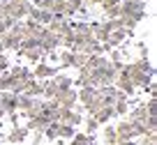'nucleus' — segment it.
<instances>
[{
    "label": "nucleus",
    "mask_w": 157,
    "mask_h": 145,
    "mask_svg": "<svg viewBox=\"0 0 157 145\" xmlns=\"http://www.w3.org/2000/svg\"><path fill=\"white\" fill-rule=\"evenodd\" d=\"M120 16H132L134 21L146 19V2L143 0H120Z\"/></svg>",
    "instance_id": "obj_1"
},
{
    "label": "nucleus",
    "mask_w": 157,
    "mask_h": 145,
    "mask_svg": "<svg viewBox=\"0 0 157 145\" xmlns=\"http://www.w3.org/2000/svg\"><path fill=\"white\" fill-rule=\"evenodd\" d=\"M30 7H33L30 0H10V2H7V19L23 21V16H28Z\"/></svg>",
    "instance_id": "obj_2"
},
{
    "label": "nucleus",
    "mask_w": 157,
    "mask_h": 145,
    "mask_svg": "<svg viewBox=\"0 0 157 145\" xmlns=\"http://www.w3.org/2000/svg\"><path fill=\"white\" fill-rule=\"evenodd\" d=\"M37 42H39V48H42V53L44 55H49V53H53V51H58L60 48V37H56L53 32H49V30H42V35L37 37Z\"/></svg>",
    "instance_id": "obj_3"
},
{
    "label": "nucleus",
    "mask_w": 157,
    "mask_h": 145,
    "mask_svg": "<svg viewBox=\"0 0 157 145\" xmlns=\"http://www.w3.org/2000/svg\"><path fill=\"white\" fill-rule=\"evenodd\" d=\"M49 32H53L56 37H65V35H72V19H63V16H53L51 23L46 25Z\"/></svg>",
    "instance_id": "obj_4"
},
{
    "label": "nucleus",
    "mask_w": 157,
    "mask_h": 145,
    "mask_svg": "<svg viewBox=\"0 0 157 145\" xmlns=\"http://www.w3.org/2000/svg\"><path fill=\"white\" fill-rule=\"evenodd\" d=\"M30 74H33L35 81H46V78H53L56 74H58V69H53V65H51V62H44V60H42V62L33 65Z\"/></svg>",
    "instance_id": "obj_5"
},
{
    "label": "nucleus",
    "mask_w": 157,
    "mask_h": 145,
    "mask_svg": "<svg viewBox=\"0 0 157 145\" xmlns=\"http://www.w3.org/2000/svg\"><path fill=\"white\" fill-rule=\"evenodd\" d=\"M53 102L58 106H65V108H74L76 106V90L67 87V90H58V95L53 97Z\"/></svg>",
    "instance_id": "obj_6"
},
{
    "label": "nucleus",
    "mask_w": 157,
    "mask_h": 145,
    "mask_svg": "<svg viewBox=\"0 0 157 145\" xmlns=\"http://www.w3.org/2000/svg\"><path fill=\"white\" fill-rule=\"evenodd\" d=\"M113 129H116L118 140H134V138H136V136H134V127H132L129 120H120Z\"/></svg>",
    "instance_id": "obj_7"
},
{
    "label": "nucleus",
    "mask_w": 157,
    "mask_h": 145,
    "mask_svg": "<svg viewBox=\"0 0 157 145\" xmlns=\"http://www.w3.org/2000/svg\"><path fill=\"white\" fill-rule=\"evenodd\" d=\"M28 134H30V131L25 129V127L14 125V127L10 129V134H7V143H10V145H21V143H25Z\"/></svg>",
    "instance_id": "obj_8"
},
{
    "label": "nucleus",
    "mask_w": 157,
    "mask_h": 145,
    "mask_svg": "<svg viewBox=\"0 0 157 145\" xmlns=\"http://www.w3.org/2000/svg\"><path fill=\"white\" fill-rule=\"evenodd\" d=\"M0 108L7 113H14L16 111V95H12V92H0Z\"/></svg>",
    "instance_id": "obj_9"
},
{
    "label": "nucleus",
    "mask_w": 157,
    "mask_h": 145,
    "mask_svg": "<svg viewBox=\"0 0 157 145\" xmlns=\"http://www.w3.org/2000/svg\"><path fill=\"white\" fill-rule=\"evenodd\" d=\"M56 113H58V104L53 102V99H44V104H42V111H39V115L46 117L49 122H56Z\"/></svg>",
    "instance_id": "obj_10"
},
{
    "label": "nucleus",
    "mask_w": 157,
    "mask_h": 145,
    "mask_svg": "<svg viewBox=\"0 0 157 145\" xmlns=\"http://www.w3.org/2000/svg\"><path fill=\"white\" fill-rule=\"evenodd\" d=\"M23 95L33 97V99H42V81H35V78H30V81H25Z\"/></svg>",
    "instance_id": "obj_11"
},
{
    "label": "nucleus",
    "mask_w": 157,
    "mask_h": 145,
    "mask_svg": "<svg viewBox=\"0 0 157 145\" xmlns=\"http://www.w3.org/2000/svg\"><path fill=\"white\" fill-rule=\"evenodd\" d=\"M49 125H51V122L46 120V117H42V115H35V117H30V120H28L25 129H28V131H42V134H44V129H46Z\"/></svg>",
    "instance_id": "obj_12"
},
{
    "label": "nucleus",
    "mask_w": 157,
    "mask_h": 145,
    "mask_svg": "<svg viewBox=\"0 0 157 145\" xmlns=\"http://www.w3.org/2000/svg\"><path fill=\"white\" fill-rule=\"evenodd\" d=\"M10 74H12V78H14V81H23V83L33 78L30 69L23 67V65H14V67H10Z\"/></svg>",
    "instance_id": "obj_13"
},
{
    "label": "nucleus",
    "mask_w": 157,
    "mask_h": 145,
    "mask_svg": "<svg viewBox=\"0 0 157 145\" xmlns=\"http://www.w3.org/2000/svg\"><path fill=\"white\" fill-rule=\"evenodd\" d=\"M95 97H97V87H78L76 90V102H81V106L93 102Z\"/></svg>",
    "instance_id": "obj_14"
},
{
    "label": "nucleus",
    "mask_w": 157,
    "mask_h": 145,
    "mask_svg": "<svg viewBox=\"0 0 157 145\" xmlns=\"http://www.w3.org/2000/svg\"><path fill=\"white\" fill-rule=\"evenodd\" d=\"M42 30H44V25L35 23V21H30V19L23 21V32H25V37H39V35H42Z\"/></svg>",
    "instance_id": "obj_15"
},
{
    "label": "nucleus",
    "mask_w": 157,
    "mask_h": 145,
    "mask_svg": "<svg viewBox=\"0 0 157 145\" xmlns=\"http://www.w3.org/2000/svg\"><path fill=\"white\" fill-rule=\"evenodd\" d=\"M93 117L97 120V125H109V122H111V117H113V106H102Z\"/></svg>",
    "instance_id": "obj_16"
},
{
    "label": "nucleus",
    "mask_w": 157,
    "mask_h": 145,
    "mask_svg": "<svg viewBox=\"0 0 157 145\" xmlns=\"http://www.w3.org/2000/svg\"><path fill=\"white\" fill-rule=\"evenodd\" d=\"M56 95H58V85L53 83V78L42 81V97H44V99H53Z\"/></svg>",
    "instance_id": "obj_17"
},
{
    "label": "nucleus",
    "mask_w": 157,
    "mask_h": 145,
    "mask_svg": "<svg viewBox=\"0 0 157 145\" xmlns=\"http://www.w3.org/2000/svg\"><path fill=\"white\" fill-rule=\"evenodd\" d=\"M146 117H150V115H148V111H146V106H143V104L129 108V122H143Z\"/></svg>",
    "instance_id": "obj_18"
},
{
    "label": "nucleus",
    "mask_w": 157,
    "mask_h": 145,
    "mask_svg": "<svg viewBox=\"0 0 157 145\" xmlns=\"http://www.w3.org/2000/svg\"><path fill=\"white\" fill-rule=\"evenodd\" d=\"M69 145H95V136L90 134H74L72 138H69Z\"/></svg>",
    "instance_id": "obj_19"
},
{
    "label": "nucleus",
    "mask_w": 157,
    "mask_h": 145,
    "mask_svg": "<svg viewBox=\"0 0 157 145\" xmlns=\"http://www.w3.org/2000/svg\"><path fill=\"white\" fill-rule=\"evenodd\" d=\"M23 55L25 60H28L30 65H37V62H42V58H44V53H42V48H30V51H23Z\"/></svg>",
    "instance_id": "obj_20"
},
{
    "label": "nucleus",
    "mask_w": 157,
    "mask_h": 145,
    "mask_svg": "<svg viewBox=\"0 0 157 145\" xmlns=\"http://www.w3.org/2000/svg\"><path fill=\"white\" fill-rule=\"evenodd\" d=\"M0 44H2L5 51H16V48H19V39H14L12 35H7V32L0 37Z\"/></svg>",
    "instance_id": "obj_21"
},
{
    "label": "nucleus",
    "mask_w": 157,
    "mask_h": 145,
    "mask_svg": "<svg viewBox=\"0 0 157 145\" xmlns=\"http://www.w3.org/2000/svg\"><path fill=\"white\" fill-rule=\"evenodd\" d=\"M53 83L58 85V90H67V87H72V76H67V74H56Z\"/></svg>",
    "instance_id": "obj_22"
},
{
    "label": "nucleus",
    "mask_w": 157,
    "mask_h": 145,
    "mask_svg": "<svg viewBox=\"0 0 157 145\" xmlns=\"http://www.w3.org/2000/svg\"><path fill=\"white\" fill-rule=\"evenodd\" d=\"M65 7H67V0H53V2H51V14L65 19Z\"/></svg>",
    "instance_id": "obj_23"
},
{
    "label": "nucleus",
    "mask_w": 157,
    "mask_h": 145,
    "mask_svg": "<svg viewBox=\"0 0 157 145\" xmlns=\"http://www.w3.org/2000/svg\"><path fill=\"white\" fill-rule=\"evenodd\" d=\"M7 35H12L14 39H19V42H21V39L25 37V32H23V21H16V23L7 30Z\"/></svg>",
    "instance_id": "obj_24"
},
{
    "label": "nucleus",
    "mask_w": 157,
    "mask_h": 145,
    "mask_svg": "<svg viewBox=\"0 0 157 145\" xmlns=\"http://www.w3.org/2000/svg\"><path fill=\"white\" fill-rule=\"evenodd\" d=\"M74 134H76V129H74L72 125H58V138H65V140H69Z\"/></svg>",
    "instance_id": "obj_25"
},
{
    "label": "nucleus",
    "mask_w": 157,
    "mask_h": 145,
    "mask_svg": "<svg viewBox=\"0 0 157 145\" xmlns=\"http://www.w3.org/2000/svg\"><path fill=\"white\" fill-rule=\"evenodd\" d=\"M127 113H129V99L113 104V115H127Z\"/></svg>",
    "instance_id": "obj_26"
},
{
    "label": "nucleus",
    "mask_w": 157,
    "mask_h": 145,
    "mask_svg": "<svg viewBox=\"0 0 157 145\" xmlns=\"http://www.w3.org/2000/svg\"><path fill=\"white\" fill-rule=\"evenodd\" d=\"M42 104H44V99H35V102H33V106H30L28 111L23 113V115L28 117V120H30V117H35V115H39V111H42Z\"/></svg>",
    "instance_id": "obj_27"
},
{
    "label": "nucleus",
    "mask_w": 157,
    "mask_h": 145,
    "mask_svg": "<svg viewBox=\"0 0 157 145\" xmlns=\"http://www.w3.org/2000/svg\"><path fill=\"white\" fill-rule=\"evenodd\" d=\"M104 143L106 145L118 143V136H116V129H113V127H104Z\"/></svg>",
    "instance_id": "obj_28"
},
{
    "label": "nucleus",
    "mask_w": 157,
    "mask_h": 145,
    "mask_svg": "<svg viewBox=\"0 0 157 145\" xmlns=\"http://www.w3.org/2000/svg\"><path fill=\"white\" fill-rule=\"evenodd\" d=\"M86 60H88V55H83V53H78V51H74V58H72V67L74 69H81L86 65Z\"/></svg>",
    "instance_id": "obj_29"
},
{
    "label": "nucleus",
    "mask_w": 157,
    "mask_h": 145,
    "mask_svg": "<svg viewBox=\"0 0 157 145\" xmlns=\"http://www.w3.org/2000/svg\"><path fill=\"white\" fill-rule=\"evenodd\" d=\"M72 58H74V51H63V53H58V60L63 67H72Z\"/></svg>",
    "instance_id": "obj_30"
},
{
    "label": "nucleus",
    "mask_w": 157,
    "mask_h": 145,
    "mask_svg": "<svg viewBox=\"0 0 157 145\" xmlns=\"http://www.w3.org/2000/svg\"><path fill=\"white\" fill-rule=\"evenodd\" d=\"M44 138H49V140L58 138V122H51V125L44 129Z\"/></svg>",
    "instance_id": "obj_31"
},
{
    "label": "nucleus",
    "mask_w": 157,
    "mask_h": 145,
    "mask_svg": "<svg viewBox=\"0 0 157 145\" xmlns=\"http://www.w3.org/2000/svg\"><path fill=\"white\" fill-rule=\"evenodd\" d=\"M143 106H146L148 115H152V117L157 115V99H155V97H150V99H148V102H143Z\"/></svg>",
    "instance_id": "obj_32"
},
{
    "label": "nucleus",
    "mask_w": 157,
    "mask_h": 145,
    "mask_svg": "<svg viewBox=\"0 0 157 145\" xmlns=\"http://www.w3.org/2000/svg\"><path fill=\"white\" fill-rule=\"evenodd\" d=\"M104 16H106V21H111V19H118V16H120V5L106 7V9H104Z\"/></svg>",
    "instance_id": "obj_33"
},
{
    "label": "nucleus",
    "mask_w": 157,
    "mask_h": 145,
    "mask_svg": "<svg viewBox=\"0 0 157 145\" xmlns=\"http://www.w3.org/2000/svg\"><path fill=\"white\" fill-rule=\"evenodd\" d=\"M97 129H99L97 120H95V117H88V120H86V134H90V136H93Z\"/></svg>",
    "instance_id": "obj_34"
},
{
    "label": "nucleus",
    "mask_w": 157,
    "mask_h": 145,
    "mask_svg": "<svg viewBox=\"0 0 157 145\" xmlns=\"http://www.w3.org/2000/svg\"><path fill=\"white\" fill-rule=\"evenodd\" d=\"M10 67H12V62H10V58H7V53H0V74L10 72Z\"/></svg>",
    "instance_id": "obj_35"
},
{
    "label": "nucleus",
    "mask_w": 157,
    "mask_h": 145,
    "mask_svg": "<svg viewBox=\"0 0 157 145\" xmlns=\"http://www.w3.org/2000/svg\"><path fill=\"white\" fill-rule=\"evenodd\" d=\"M136 51H139V60H146V58H148V46H146V42H136Z\"/></svg>",
    "instance_id": "obj_36"
},
{
    "label": "nucleus",
    "mask_w": 157,
    "mask_h": 145,
    "mask_svg": "<svg viewBox=\"0 0 157 145\" xmlns=\"http://www.w3.org/2000/svg\"><path fill=\"white\" fill-rule=\"evenodd\" d=\"M102 5V9H106V7H113V5H120V0H102L99 2Z\"/></svg>",
    "instance_id": "obj_37"
},
{
    "label": "nucleus",
    "mask_w": 157,
    "mask_h": 145,
    "mask_svg": "<svg viewBox=\"0 0 157 145\" xmlns=\"http://www.w3.org/2000/svg\"><path fill=\"white\" fill-rule=\"evenodd\" d=\"M33 134H35V136H33V143H35V145H39L42 140H44V134H42V131H33Z\"/></svg>",
    "instance_id": "obj_38"
},
{
    "label": "nucleus",
    "mask_w": 157,
    "mask_h": 145,
    "mask_svg": "<svg viewBox=\"0 0 157 145\" xmlns=\"http://www.w3.org/2000/svg\"><path fill=\"white\" fill-rule=\"evenodd\" d=\"M81 2H83L86 7H95V5H99L102 0H81Z\"/></svg>",
    "instance_id": "obj_39"
},
{
    "label": "nucleus",
    "mask_w": 157,
    "mask_h": 145,
    "mask_svg": "<svg viewBox=\"0 0 157 145\" xmlns=\"http://www.w3.org/2000/svg\"><path fill=\"white\" fill-rule=\"evenodd\" d=\"M116 145H139V143H134V140H118Z\"/></svg>",
    "instance_id": "obj_40"
},
{
    "label": "nucleus",
    "mask_w": 157,
    "mask_h": 145,
    "mask_svg": "<svg viewBox=\"0 0 157 145\" xmlns=\"http://www.w3.org/2000/svg\"><path fill=\"white\" fill-rule=\"evenodd\" d=\"M2 117H5V111H2V108H0V120H2Z\"/></svg>",
    "instance_id": "obj_41"
},
{
    "label": "nucleus",
    "mask_w": 157,
    "mask_h": 145,
    "mask_svg": "<svg viewBox=\"0 0 157 145\" xmlns=\"http://www.w3.org/2000/svg\"><path fill=\"white\" fill-rule=\"evenodd\" d=\"M0 53H5V48H2V44H0Z\"/></svg>",
    "instance_id": "obj_42"
}]
</instances>
